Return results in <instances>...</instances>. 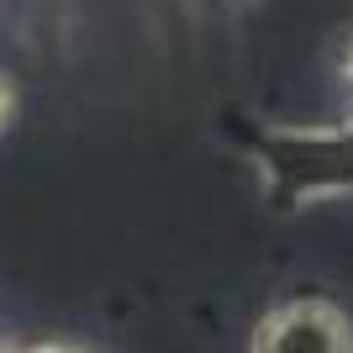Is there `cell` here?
Returning a JSON list of instances; mask_svg holds the SVG:
<instances>
[{"instance_id": "obj_5", "label": "cell", "mask_w": 353, "mask_h": 353, "mask_svg": "<svg viewBox=\"0 0 353 353\" xmlns=\"http://www.w3.org/2000/svg\"><path fill=\"white\" fill-rule=\"evenodd\" d=\"M343 74H348V85H353V48H348V63H343Z\"/></svg>"}, {"instance_id": "obj_4", "label": "cell", "mask_w": 353, "mask_h": 353, "mask_svg": "<svg viewBox=\"0 0 353 353\" xmlns=\"http://www.w3.org/2000/svg\"><path fill=\"white\" fill-rule=\"evenodd\" d=\"M32 353H85V348H69V343H43V348H32Z\"/></svg>"}, {"instance_id": "obj_3", "label": "cell", "mask_w": 353, "mask_h": 353, "mask_svg": "<svg viewBox=\"0 0 353 353\" xmlns=\"http://www.w3.org/2000/svg\"><path fill=\"white\" fill-rule=\"evenodd\" d=\"M11 90H6V79H0V132H6V121H11Z\"/></svg>"}, {"instance_id": "obj_6", "label": "cell", "mask_w": 353, "mask_h": 353, "mask_svg": "<svg viewBox=\"0 0 353 353\" xmlns=\"http://www.w3.org/2000/svg\"><path fill=\"white\" fill-rule=\"evenodd\" d=\"M0 353H16V348H11V343H6V338H0Z\"/></svg>"}, {"instance_id": "obj_2", "label": "cell", "mask_w": 353, "mask_h": 353, "mask_svg": "<svg viewBox=\"0 0 353 353\" xmlns=\"http://www.w3.org/2000/svg\"><path fill=\"white\" fill-rule=\"evenodd\" d=\"M248 353H353V322L327 295H290L259 316Z\"/></svg>"}, {"instance_id": "obj_1", "label": "cell", "mask_w": 353, "mask_h": 353, "mask_svg": "<svg viewBox=\"0 0 353 353\" xmlns=\"http://www.w3.org/2000/svg\"><path fill=\"white\" fill-rule=\"evenodd\" d=\"M259 174L280 211L327 195H353V121L348 127H269L259 137Z\"/></svg>"}]
</instances>
